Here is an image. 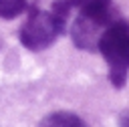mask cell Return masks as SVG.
Masks as SVG:
<instances>
[{"instance_id": "277c9868", "label": "cell", "mask_w": 129, "mask_h": 127, "mask_svg": "<svg viewBox=\"0 0 129 127\" xmlns=\"http://www.w3.org/2000/svg\"><path fill=\"white\" fill-rule=\"evenodd\" d=\"M26 10V0H0V16L2 18H16Z\"/></svg>"}, {"instance_id": "7a4b0ae2", "label": "cell", "mask_w": 129, "mask_h": 127, "mask_svg": "<svg viewBox=\"0 0 129 127\" xmlns=\"http://www.w3.org/2000/svg\"><path fill=\"white\" fill-rule=\"evenodd\" d=\"M62 26L64 20L54 12L32 10L20 28V42L30 50H42L56 40V36L62 32Z\"/></svg>"}, {"instance_id": "6da1fadb", "label": "cell", "mask_w": 129, "mask_h": 127, "mask_svg": "<svg viewBox=\"0 0 129 127\" xmlns=\"http://www.w3.org/2000/svg\"><path fill=\"white\" fill-rule=\"evenodd\" d=\"M97 48L109 62V77L115 87H123L129 71V24H109L97 42Z\"/></svg>"}, {"instance_id": "3957f363", "label": "cell", "mask_w": 129, "mask_h": 127, "mask_svg": "<svg viewBox=\"0 0 129 127\" xmlns=\"http://www.w3.org/2000/svg\"><path fill=\"white\" fill-rule=\"evenodd\" d=\"M44 127H89L79 115L69 113V111H58L50 117H46Z\"/></svg>"}, {"instance_id": "5b68a950", "label": "cell", "mask_w": 129, "mask_h": 127, "mask_svg": "<svg viewBox=\"0 0 129 127\" xmlns=\"http://www.w3.org/2000/svg\"><path fill=\"white\" fill-rule=\"evenodd\" d=\"M119 127H129V111L119 115Z\"/></svg>"}]
</instances>
